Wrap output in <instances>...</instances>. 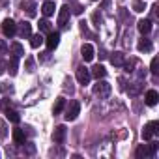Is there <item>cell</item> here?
I'll list each match as a JSON object with an SVG mask.
<instances>
[{
    "mask_svg": "<svg viewBox=\"0 0 159 159\" xmlns=\"http://www.w3.org/2000/svg\"><path fill=\"white\" fill-rule=\"evenodd\" d=\"M157 127H159V124H157V122H150V124H146V125H144V129H142V139H144V140H152V139L159 133V129H157Z\"/></svg>",
    "mask_w": 159,
    "mask_h": 159,
    "instance_id": "obj_3",
    "label": "cell"
},
{
    "mask_svg": "<svg viewBox=\"0 0 159 159\" xmlns=\"http://www.w3.org/2000/svg\"><path fill=\"white\" fill-rule=\"evenodd\" d=\"M19 34H21L23 38H30V36H32V28H30V23H28V21H23V23L19 25Z\"/></svg>",
    "mask_w": 159,
    "mask_h": 159,
    "instance_id": "obj_14",
    "label": "cell"
},
{
    "mask_svg": "<svg viewBox=\"0 0 159 159\" xmlns=\"http://www.w3.org/2000/svg\"><path fill=\"white\" fill-rule=\"evenodd\" d=\"M6 67H8V64H6L4 60H0V75H2V73L6 71Z\"/></svg>",
    "mask_w": 159,
    "mask_h": 159,
    "instance_id": "obj_37",
    "label": "cell"
},
{
    "mask_svg": "<svg viewBox=\"0 0 159 159\" xmlns=\"http://www.w3.org/2000/svg\"><path fill=\"white\" fill-rule=\"evenodd\" d=\"M137 49H139L140 52H150V51L153 49V45H152V41H150V39H144V38H142V39L137 43Z\"/></svg>",
    "mask_w": 159,
    "mask_h": 159,
    "instance_id": "obj_15",
    "label": "cell"
},
{
    "mask_svg": "<svg viewBox=\"0 0 159 159\" xmlns=\"http://www.w3.org/2000/svg\"><path fill=\"white\" fill-rule=\"evenodd\" d=\"M17 67H19V58L13 56V58L10 60V64H8V69H10V75H11V77L17 75Z\"/></svg>",
    "mask_w": 159,
    "mask_h": 159,
    "instance_id": "obj_19",
    "label": "cell"
},
{
    "mask_svg": "<svg viewBox=\"0 0 159 159\" xmlns=\"http://www.w3.org/2000/svg\"><path fill=\"white\" fill-rule=\"evenodd\" d=\"M25 66H26V71H30V73L34 71V60H32V58H28V60L25 62Z\"/></svg>",
    "mask_w": 159,
    "mask_h": 159,
    "instance_id": "obj_31",
    "label": "cell"
},
{
    "mask_svg": "<svg viewBox=\"0 0 159 159\" xmlns=\"http://www.w3.org/2000/svg\"><path fill=\"white\" fill-rule=\"evenodd\" d=\"M135 155H137L139 159H142V157H150V152H148V146H146V144H140V146L137 148V152H135Z\"/></svg>",
    "mask_w": 159,
    "mask_h": 159,
    "instance_id": "obj_24",
    "label": "cell"
},
{
    "mask_svg": "<svg viewBox=\"0 0 159 159\" xmlns=\"http://www.w3.org/2000/svg\"><path fill=\"white\" fill-rule=\"evenodd\" d=\"M157 67H159V60H157V56H155V58L152 60V64H150V71H152L153 75H157V73H159V69H157Z\"/></svg>",
    "mask_w": 159,
    "mask_h": 159,
    "instance_id": "obj_28",
    "label": "cell"
},
{
    "mask_svg": "<svg viewBox=\"0 0 159 159\" xmlns=\"http://www.w3.org/2000/svg\"><path fill=\"white\" fill-rule=\"evenodd\" d=\"M64 107H66V99H64V98H58L56 103H54V107H52V112H54V114H60V112L64 111Z\"/></svg>",
    "mask_w": 159,
    "mask_h": 159,
    "instance_id": "obj_22",
    "label": "cell"
},
{
    "mask_svg": "<svg viewBox=\"0 0 159 159\" xmlns=\"http://www.w3.org/2000/svg\"><path fill=\"white\" fill-rule=\"evenodd\" d=\"M34 150H36L34 144H28V146H26V153H34Z\"/></svg>",
    "mask_w": 159,
    "mask_h": 159,
    "instance_id": "obj_39",
    "label": "cell"
},
{
    "mask_svg": "<svg viewBox=\"0 0 159 159\" xmlns=\"http://www.w3.org/2000/svg\"><path fill=\"white\" fill-rule=\"evenodd\" d=\"M25 139H26V137H25V131H23V129H19V127L13 129V140H15L17 144H25Z\"/></svg>",
    "mask_w": 159,
    "mask_h": 159,
    "instance_id": "obj_20",
    "label": "cell"
},
{
    "mask_svg": "<svg viewBox=\"0 0 159 159\" xmlns=\"http://www.w3.org/2000/svg\"><path fill=\"white\" fill-rule=\"evenodd\" d=\"M39 32H45V34L52 32V25H51V21H47V19H41V21H39Z\"/></svg>",
    "mask_w": 159,
    "mask_h": 159,
    "instance_id": "obj_21",
    "label": "cell"
},
{
    "mask_svg": "<svg viewBox=\"0 0 159 159\" xmlns=\"http://www.w3.org/2000/svg\"><path fill=\"white\" fill-rule=\"evenodd\" d=\"M54 10H56V6H54V2H51V0H47V2L41 6V13H43L45 17H51V15L54 13Z\"/></svg>",
    "mask_w": 159,
    "mask_h": 159,
    "instance_id": "obj_13",
    "label": "cell"
},
{
    "mask_svg": "<svg viewBox=\"0 0 159 159\" xmlns=\"http://www.w3.org/2000/svg\"><path fill=\"white\" fill-rule=\"evenodd\" d=\"M43 43H45V39H43L41 32L36 34V36H30V45H32V49H38V47H41Z\"/></svg>",
    "mask_w": 159,
    "mask_h": 159,
    "instance_id": "obj_17",
    "label": "cell"
},
{
    "mask_svg": "<svg viewBox=\"0 0 159 159\" xmlns=\"http://www.w3.org/2000/svg\"><path fill=\"white\" fill-rule=\"evenodd\" d=\"M81 52H83V58H84V62H92L94 60V45H90V43H84L83 45V49H81Z\"/></svg>",
    "mask_w": 159,
    "mask_h": 159,
    "instance_id": "obj_10",
    "label": "cell"
},
{
    "mask_svg": "<svg viewBox=\"0 0 159 159\" xmlns=\"http://www.w3.org/2000/svg\"><path fill=\"white\" fill-rule=\"evenodd\" d=\"M2 32H4L6 38L15 36V34H17V25H15V21H13V19H4V23H2Z\"/></svg>",
    "mask_w": 159,
    "mask_h": 159,
    "instance_id": "obj_5",
    "label": "cell"
},
{
    "mask_svg": "<svg viewBox=\"0 0 159 159\" xmlns=\"http://www.w3.org/2000/svg\"><path fill=\"white\" fill-rule=\"evenodd\" d=\"M75 77H77L79 84H88V83H90V69H88V67H84V66H79V67H77Z\"/></svg>",
    "mask_w": 159,
    "mask_h": 159,
    "instance_id": "obj_4",
    "label": "cell"
},
{
    "mask_svg": "<svg viewBox=\"0 0 159 159\" xmlns=\"http://www.w3.org/2000/svg\"><path fill=\"white\" fill-rule=\"evenodd\" d=\"M146 10V6H144V2L142 0H133V11H137V13H142Z\"/></svg>",
    "mask_w": 159,
    "mask_h": 159,
    "instance_id": "obj_26",
    "label": "cell"
},
{
    "mask_svg": "<svg viewBox=\"0 0 159 159\" xmlns=\"http://www.w3.org/2000/svg\"><path fill=\"white\" fill-rule=\"evenodd\" d=\"M137 28H139V32H140L142 36L150 34V32H152V19H140V21L137 23Z\"/></svg>",
    "mask_w": 159,
    "mask_h": 159,
    "instance_id": "obj_9",
    "label": "cell"
},
{
    "mask_svg": "<svg viewBox=\"0 0 159 159\" xmlns=\"http://www.w3.org/2000/svg\"><path fill=\"white\" fill-rule=\"evenodd\" d=\"M111 90H112V86L107 81H99V79H98V83L94 84V94L99 96V98H109L111 96Z\"/></svg>",
    "mask_w": 159,
    "mask_h": 159,
    "instance_id": "obj_2",
    "label": "cell"
},
{
    "mask_svg": "<svg viewBox=\"0 0 159 159\" xmlns=\"http://www.w3.org/2000/svg\"><path fill=\"white\" fill-rule=\"evenodd\" d=\"M144 99H146V105L153 107V105H157V101H159V94H157L155 90H148L146 96H144Z\"/></svg>",
    "mask_w": 159,
    "mask_h": 159,
    "instance_id": "obj_12",
    "label": "cell"
},
{
    "mask_svg": "<svg viewBox=\"0 0 159 159\" xmlns=\"http://www.w3.org/2000/svg\"><path fill=\"white\" fill-rule=\"evenodd\" d=\"M23 8H26L28 17H36V4L34 2H26V4H23Z\"/></svg>",
    "mask_w": 159,
    "mask_h": 159,
    "instance_id": "obj_25",
    "label": "cell"
},
{
    "mask_svg": "<svg viewBox=\"0 0 159 159\" xmlns=\"http://www.w3.org/2000/svg\"><path fill=\"white\" fill-rule=\"evenodd\" d=\"M92 19H94V23H96V25H101V21H103V17H101V15H99L98 11H96V13L92 15Z\"/></svg>",
    "mask_w": 159,
    "mask_h": 159,
    "instance_id": "obj_33",
    "label": "cell"
},
{
    "mask_svg": "<svg viewBox=\"0 0 159 159\" xmlns=\"http://www.w3.org/2000/svg\"><path fill=\"white\" fill-rule=\"evenodd\" d=\"M58 43H60V34H58V32H49V38L45 39L47 49H49V51H54V49L58 47Z\"/></svg>",
    "mask_w": 159,
    "mask_h": 159,
    "instance_id": "obj_7",
    "label": "cell"
},
{
    "mask_svg": "<svg viewBox=\"0 0 159 159\" xmlns=\"http://www.w3.org/2000/svg\"><path fill=\"white\" fill-rule=\"evenodd\" d=\"M111 62H112V66H116V67H122V66H124V62H125V56H124V52H122V51H116V52H112V56H111Z\"/></svg>",
    "mask_w": 159,
    "mask_h": 159,
    "instance_id": "obj_11",
    "label": "cell"
},
{
    "mask_svg": "<svg viewBox=\"0 0 159 159\" xmlns=\"http://www.w3.org/2000/svg\"><path fill=\"white\" fill-rule=\"evenodd\" d=\"M6 118H8L10 122H13V124H19V120H21L19 112H15V111H11V109H6Z\"/></svg>",
    "mask_w": 159,
    "mask_h": 159,
    "instance_id": "obj_23",
    "label": "cell"
},
{
    "mask_svg": "<svg viewBox=\"0 0 159 159\" xmlns=\"http://www.w3.org/2000/svg\"><path fill=\"white\" fill-rule=\"evenodd\" d=\"M79 112H81V103L79 101H69V105H66V120L67 122H73V120H77V116H79Z\"/></svg>",
    "mask_w": 159,
    "mask_h": 159,
    "instance_id": "obj_1",
    "label": "cell"
},
{
    "mask_svg": "<svg viewBox=\"0 0 159 159\" xmlns=\"http://www.w3.org/2000/svg\"><path fill=\"white\" fill-rule=\"evenodd\" d=\"M10 49H11L13 56H17V58H21V56L25 54V49H23V45H21V43H17V41H15V43H11V45H10Z\"/></svg>",
    "mask_w": 159,
    "mask_h": 159,
    "instance_id": "obj_18",
    "label": "cell"
},
{
    "mask_svg": "<svg viewBox=\"0 0 159 159\" xmlns=\"http://www.w3.org/2000/svg\"><path fill=\"white\" fill-rule=\"evenodd\" d=\"M0 137H6V124L0 122Z\"/></svg>",
    "mask_w": 159,
    "mask_h": 159,
    "instance_id": "obj_35",
    "label": "cell"
},
{
    "mask_svg": "<svg viewBox=\"0 0 159 159\" xmlns=\"http://www.w3.org/2000/svg\"><path fill=\"white\" fill-rule=\"evenodd\" d=\"M6 51H8V43L4 39H0V54H4Z\"/></svg>",
    "mask_w": 159,
    "mask_h": 159,
    "instance_id": "obj_32",
    "label": "cell"
},
{
    "mask_svg": "<svg viewBox=\"0 0 159 159\" xmlns=\"http://www.w3.org/2000/svg\"><path fill=\"white\" fill-rule=\"evenodd\" d=\"M66 133H67L66 125H56V127H54V131H52V140H54L56 144H62V142H64V139H66Z\"/></svg>",
    "mask_w": 159,
    "mask_h": 159,
    "instance_id": "obj_8",
    "label": "cell"
},
{
    "mask_svg": "<svg viewBox=\"0 0 159 159\" xmlns=\"http://www.w3.org/2000/svg\"><path fill=\"white\" fill-rule=\"evenodd\" d=\"M67 21H69V6L64 4L58 11V26L60 28H66L67 26Z\"/></svg>",
    "mask_w": 159,
    "mask_h": 159,
    "instance_id": "obj_6",
    "label": "cell"
},
{
    "mask_svg": "<svg viewBox=\"0 0 159 159\" xmlns=\"http://www.w3.org/2000/svg\"><path fill=\"white\" fill-rule=\"evenodd\" d=\"M137 77H139V79H144V77H146V69H139V71H137Z\"/></svg>",
    "mask_w": 159,
    "mask_h": 159,
    "instance_id": "obj_38",
    "label": "cell"
},
{
    "mask_svg": "<svg viewBox=\"0 0 159 159\" xmlns=\"http://www.w3.org/2000/svg\"><path fill=\"white\" fill-rule=\"evenodd\" d=\"M146 146H148V152H150V155H155V152H157L159 144H157V142H150V144H146Z\"/></svg>",
    "mask_w": 159,
    "mask_h": 159,
    "instance_id": "obj_30",
    "label": "cell"
},
{
    "mask_svg": "<svg viewBox=\"0 0 159 159\" xmlns=\"http://www.w3.org/2000/svg\"><path fill=\"white\" fill-rule=\"evenodd\" d=\"M140 90H142V84H140V83H135V84H133V86H131L127 92H129V96H137Z\"/></svg>",
    "mask_w": 159,
    "mask_h": 159,
    "instance_id": "obj_27",
    "label": "cell"
},
{
    "mask_svg": "<svg viewBox=\"0 0 159 159\" xmlns=\"http://www.w3.org/2000/svg\"><path fill=\"white\" fill-rule=\"evenodd\" d=\"M105 75H107V69H105L103 66H99V64H98V66H94V67H92V71H90V77H96V79H103Z\"/></svg>",
    "mask_w": 159,
    "mask_h": 159,
    "instance_id": "obj_16",
    "label": "cell"
},
{
    "mask_svg": "<svg viewBox=\"0 0 159 159\" xmlns=\"http://www.w3.org/2000/svg\"><path fill=\"white\" fill-rule=\"evenodd\" d=\"M150 10H152V19H157V4H153Z\"/></svg>",
    "mask_w": 159,
    "mask_h": 159,
    "instance_id": "obj_36",
    "label": "cell"
},
{
    "mask_svg": "<svg viewBox=\"0 0 159 159\" xmlns=\"http://www.w3.org/2000/svg\"><path fill=\"white\" fill-rule=\"evenodd\" d=\"M73 13L81 15V13H83V6H81V4H75V6H73Z\"/></svg>",
    "mask_w": 159,
    "mask_h": 159,
    "instance_id": "obj_34",
    "label": "cell"
},
{
    "mask_svg": "<svg viewBox=\"0 0 159 159\" xmlns=\"http://www.w3.org/2000/svg\"><path fill=\"white\" fill-rule=\"evenodd\" d=\"M135 64H137V60H135V58H131L129 62H124V67H125V71H127V73H129V71H133V66H135Z\"/></svg>",
    "mask_w": 159,
    "mask_h": 159,
    "instance_id": "obj_29",
    "label": "cell"
}]
</instances>
